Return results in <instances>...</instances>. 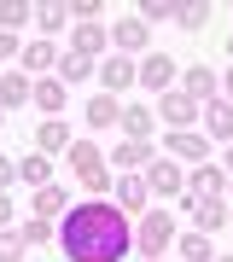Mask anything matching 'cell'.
<instances>
[{"mask_svg": "<svg viewBox=\"0 0 233 262\" xmlns=\"http://www.w3.org/2000/svg\"><path fill=\"white\" fill-rule=\"evenodd\" d=\"M58 239H65V256L70 262H122L129 256V215H117V204H105V198H93V204H76L65 215V227H58Z\"/></svg>", "mask_w": 233, "mask_h": 262, "instance_id": "obj_1", "label": "cell"}, {"mask_svg": "<svg viewBox=\"0 0 233 262\" xmlns=\"http://www.w3.org/2000/svg\"><path fill=\"white\" fill-rule=\"evenodd\" d=\"M70 169H76V181H82L88 192H105V187H111V175H105V158H99L88 140H76V146H70Z\"/></svg>", "mask_w": 233, "mask_h": 262, "instance_id": "obj_2", "label": "cell"}, {"mask_svg": "<svg viewBox=\"0 0 233 262\" xmlns=\"http://www.w3.org/2000/svg\"><path fill=\"white\" fill-rule=\"evenodd\" d=\"M169 239H175V227H169V215H146V222H140V233H134V245H140L146 256H158V251H163Z\"/></svg>", "mask_w": 233, "mask_h": 262, "instance_id": "obj_3", "label": "cell"}, {"mask_svg": "<svg viewBox=\"0 0 233 262\" xmlns=\"http://www.w3.org/2000/svg\"><path fill=\"white\" fill-rule=\"evenodd\" d=\"M140 82H146L152 94H163V88L175 82V58H169V53H152L146 64H140Z\"/></svg>", "mask_w": 233, "mask_h": 262, "instance_id": "obj_4", "label": "cell"}, {"mask_svg": "<svg viewBox=\"0 0 233 262\" xmlns=\"http://www.w3.org/2000/svg\"><path fill=\"white\" fill-rule=\"evenodd\" d=\"M99 82L111 88V94H122L129 82H140V70L129 64V58H105V70H99Z\"/></svg>", "mask_w": 233, "mask_h": 262, "instance_id": "obj_5", "label": "cell"}, {"mask_svg": "<svg viewBox=\"0 0 233 262\" xmlns=\"http://www.w3.org/2000/svg\"><path fill=\"white\" fill-rule=\"evenodd\" d=\"M169 151H175V158L204 163V158H210V140H204V134H169Z\"/></svg>", "mask_w": 233, "mask_h": 262, "instance_id": "obj_6", "label": "cell"}, {"mask_svg": "<svg viewBox=\"0 0 233 262\" xmlns=\"http://www.w3.org/2000/svg\"><path fill=\"white\" fill-rule=\"evenodd\" d=\"M222 187H227L222 169H198V175H193V198H204V204H216V198H222Z\"/></svg>", "mask_w": 233, "mask_h": 262, "instance_id": "obj_7", "label": "cell"}, {"mask_svg": "<svg viewBox=\"0 0 233 262\" xmlns=\"http://www.w3.org/2000/svg\"><path fill=\"white\" fill-rule=\"evenodd\" d=\"M99 47H105V29H99V24H82V29L70 35V53H76V58H93Z\"/></svg>", "mask_w": 233, "mask_h": 262, "instance_id": "obj_8", "label": "cell"}, {"mask_svg": "<svg viewBox=\"0 0 233 262\" xmlns=\"http://www.w3.org/2000/svg\"><path fill=\"white\" fill-rule=\"evenodd\" d=\"M146 192H163V198H175V192H181V169H169V163H152V175H146Z\"/></svg>", "mask_w": 233, "mask_h": 262, "instance_id": "obj_9", "label": "cell"}, {"mask_svg": "<svg viewBox=\"0 0 233 262\" xmlns=\"http://www.w3.org/2000/svg\"><path fill=\"white\" fill-rule=\"evenodd\" d=\"M117 204L122 210H140V204H146V181H140V175H122L117 181Z\"/></svg>", "mask_w": 233, "mask_h": 262, "instance_id": "obj_10", "label": "cell"}, {"mask_svg": "<svg viewBox=\"0 0 233 262\" xmlns=\"http://www.w3.org/2000/svg\"><path fill=\"white\" fill-rule=\"evenodd\" d=\"M117 47H122V53L146 47V24H140V18H122V24H117Z\"/></svg>", "mask_w": 233, "mask_h": 262, "instance_id": "obj_11", "label": "cell"}, {"mask_svg": "<svg viewBox=\"0 0 233 262\" xmlns=\"http://www.w3.org/2000/svg\"><path fill=\"white\" fill-rule=\"evenodd\" d=\"M24 64H29V70L58 64V47H53V41H29V47H24Z\"/></svg>", "mask_w": 233, "mask_h": 262, "instance_id": "obj_12", "label": "cell"}, {"mask_svg": "<svg viewBox=\"0 0 233 262\" xmlns=\"http://www.w3.org/2000/svg\"><path fill=\"white\" fill-rule=\"evenodd\" d=\"M88 122H93V128H111V122H117V99H111V94L88 99Z\"/></svg>", "mask_w": 233, "mask_h": 262, "instance_id": "obj_13", "label": "cell"}, {"mask_svg": "<svg viewBox=\"0 0 233 262\" xmlns=\"http://www.w3.org/2000/svg\"><path fill=\"white\" fill-rule=\"evenodd\" d=\"M140 163H152V146H146V140L117 146V169H140Z\"/></svg>", "mask_w": 233, "mask_h": 262, "instance_id": "obj_14", "label": "cell"}, {"mask_svg": "<svg viewBox=\"0 0 233 262\" xmlns=\"http://www.w3.org/2000/svg\"><path fill=\"white\" fill-rule=\"evenodd\" d=\"M122 128H129L134 140H146V134H152V111H146V105H129V111H122Z\"/></svg>", "mask_w": 233, "mask_h": 262, "instance_id": "obj_15", "label": "cell"}, {"mask_svg": "<svg viewBox=\"0 0 233 262\" xmlns=\"http://www.w3.org/2000/svg\"><path fill=\"white\" fill-rule=\"evenodd\" d=\"M41 105V111H58V105H65V82H35V94H29Z\"/></svg>", "mask_w": 233, "mask_h": 262, "instance_id": "obj_16", "label": "cell"}, {"mask_svg": "<svg viewBox=\"0 0 233 262\" xmlns=\"http://www.w3.org/2000/svg\"><path fill=\"white\" fill-rule=\"evenodd\" d=\"M186 99H210V64H193V70H186Z\"/></svg>", "mask_w": 233, "mask_h": 262, "instance_id": "obj_17", "label": "cell"}, {"mask_svg": "<svg viewBox=\"0 0 233 262\" xmlns=\"http://www.w3.org/2000/svg\"><path fill=\"white\" fill-rule=\"evenodd\" d=\"M29 94H35V88H29L24 76H6V82H0V105H24Z\"/></svg>", "mask_w": 233, "mask_h": 262, "instance_id": "obj_18", "label": "cell"}, {"mask_svg": "<svg viewBox=\"0 0 233 262\" xmlns=\"http://www.w3.org/2000/svg\"><path fill=\"white\" fill-rule=\"evenodd\" d=\"M186 210L198 215V227H222L227 215H222V204H204V198H186Z\"/></svg>", "mask_w": 233, "mask_h": 262, "instance_id": "obj_19", "label": "cell"}, {"mask_svg": "<svg viewBox=\"0 0 233 262\" xmlns=\"http://www.w3.org/2000/svg\"><path fill=\"white\" fill-rule=\"evenodd\" d=\"M204 122H210L216 140H227V134H233V111H227V105H216V99H210V117H204Z\"/></svg>", "mask_w": 233, "mask_h": 262, "instance_id": "obj_20", "label": "cell"}, {"mask_svg": "<svg viewBox=\"0 0 233 262\" xmlns=\"http://www.w3.org/2000/svg\"><path fill=\"white\" fill-rule=\"evenodd\" d=\"M163 117L169 122H193V99L186 94H163Z\"/></svg>", "mask_w": 233, "mask_h": 262, "instance_id": "obj_21", "label": "cell"}, {"mask_svg": "<svg viewBox=\"0 0 233 262\" xmlns=\"http://www.w3.org/2000/svg\"><path fill=\"white\" fill-rule=\"evenodd\" d=\"M18 175L29 181V187H47V175H53V163H47V158H24V169H18Z\"/></svg>", "mask_w": 233, "mask_h": 262, "instance_id": "obj_22", "label": "cell"}, {"mask_svg": "<svg viewBox=\"0 0 233 262\" xmlns=\"http://www.w3.org/2000/svg\"><path fill=\"white\" fill-rule=\"evenodd\" d=\"M35 210L41 215H58V210H65V192H58V187H35Z\"/></svg>", "mask_w": 233, "mask_h": 262, "instance_id": "obj_23", "label": "cell"}, {"mask_svg": "<svg viewBox=\"0 0 233 262\" xmlns=\"http://www.w3.org/2000/svg\"><path fill=\"white\" fill-rule=\"evenodd\" d=\"M169 18H175L169 0H146V6H140V24H169Z\"/></svg>", "mask_w": 233, "mask_h": 262, "instance_id": "obj_24", "label": "cell"}, {"mask_svg": "<svg viewBox=\"0 0 233 262\" xmlns=\"http://www.w3.org/2000/svg\"><path fill=\"white\" fill-rule=\"evenodd\" d=\"M41 146H47V151H65V146H70L65 122H41Z\"/></svg>", "mask_w": 233, "mask_h": 262, "instance_id": "obj_25", "label": "cell"}, {"mask_svg": "<svg viewBox=\"0 0 233 262\" xmlns=\"http://www.w3.org/2000/svg\"><path fill=\"white\" fill-rule=\"evenodd\" d=\"M204 18H210V6H175V24L181 29H204Z\"/></svg>", "mask_w": 233, "mask_h": 262, "instance_id": "obj_26", "label": "cell"}, {"mask_svg": "<svg viewBox=\"0 0 233 262\" xmlns=\"http://www.w3.org/2000/svg\"><path fill=\"white\" fill-rule=\"evenodd\" d=\"M24 245H29L24 233H0V262H18V256H24Z\"/></svg>", "mask_w": 233, "mask_h": 262, "instance_id": "obj_27", "label": "cell"}, {"mask_svg": "<svg viewBox=\"0 0 233 262\" xmlns=\"http://www.w3.org/2000/svg\"><path fill=\"white\" fill-rule=\"evenodd\" d=\"M181 251H186V262H210V239H204V233H193Z\"/></svg>", "mask_w": 233, "mask_h": 262, "instance_id": "obj_28", "label": "cell"}, {"mask_svg": "<svg viewBox=\"0 0 233 262\" xmlns=\"http://www.w3.org/2000/svg\"><path fill=\"white\" fill-rule=\"evenodd\" d=\"M24 18H29L24 0H0V24H24Z\"/></svg>", "mask_w": 233, "mask_h": 262, "instance_id": "obj_29", "label": "cell"}, {"mask_svg": "<svg viewBox=\"0 0 233 262\" xmlns=\"http://www.w3.org/2000/svg\"><path fill=\"white\" fill-rule=\"evenodd\" d=\"M35 18H41L47 29H58V24H65V6H58V0H47V6H35Z\"/></svg>", "mask_w": 233, "mask_h": 262, "instance_id": "obj_30", "label": "cell"}, {"mask_svg": "<svg viewBox=\"0 0 233 262\" xmlns=\"http://www.w3.org/2000/svg\"><path fill=\"white\" fill-rule=\"evenodd\" d=\"M58 70H65L70 82H82V76H88V58H76V53H65V58H58Z\"/></svg>", "mask_w": 233, "mask_h": 262, "instance_id": "obj_31", "label": "cell"}, {"mask_svg": "<svg viewBox=\"0 0 233 262\" xmlns=\"http://www.w3.org/2000/svg\"><path fill=\"white\" fill-rule=\"evenodd\" d=\"M47 233H53V222H47V215H35V222H24V239H29V245H41Z\"/></svg>", "mask_w": 233, "mask_h": 262, "instance_id": "obj_32", "label": "cell"}, {"mask_svg": "<svg viewBox=\"0 0 233 262\" xmlns=\"http://www.w3.org/2000/svg\"><path fill=\"white\" fill-rule=\"evenodd\" d=\"M12 181H18V163H12V158H0V187H12Z\"/></svg>", "mask_w": 233, "mask_h": 262, "instance_id": "obj_33", "label": "cell"}, {"mask_svg": "<svg viewBox=\"0 0 233 262\" xmlns=\"http://www.w3.org/2000/svg\"><path fill=\"white\" fill-rule=\"evenodd\" d=\"M12 53H18V41H12V35H0V58H12Z\"/></svg>", "mask_w": 233, "mask_h": 262, "instance_id": "obj_34", "label": "cell"}, {"mask_svg": "<svg viewBox=\"0 0 233 262\" xmlns=\"http://www.w3.org/2000/svg\"><path fill=\"white\" fill-rule=\"evenodd\" d=\"M12 222V204H6V198H0V227H6Z\"/></svg>", "mask_w": 233, "mask_h": 262, "instance_id": "obj_35", "label": "cell"}, {"mask_svg": "<svg viewBox=\"0 0 233 262\" xmlns=\"http://www.w3.org/2000/svg\"><path fill=\"white\" fill-rule=\"evenodd\" d=\"M227 94H233V70H227Z\"/></svg>", "mask_w": 233, "mask_h": 262, "instance_id": "obj_36", "label": "cell"}, {"mask_svg": "<svg viewBox=\"0 0 233 262\" xmlns=\"http://www.w3.org/2000/svg\"><path fill=\"white\" fill-rule=\"evenodd\" d=\"M227 169H233V146H227Z\"/></svg>", "mask_w": 233, "mask_h": 262, "instance_id": "obj_37", "label": "cell"}, {"mask_svg": "<svg viewBox=\"0 0 233 262\" xmlns=\"http://www.w3.org/2000/svg\"><path fill=\"white\" fill-rule=\"evenodd\" d=\"M227 53H233V41H227Z\"/></svg>", "mask_w": 233, "mask_h": 262, "instance_id": "obj_38", "label": "cell"}, {"mask_svg": "<svg viewBox=\"0 0 233 262\" xmlns=\"http://www.w3.org/2000/svg\"><path fill=\"white\" fill-rule=\"evenodd\" d=\"M222 262H233V256H222Z\"/></svg>", "mask_w": 233, "mask_h": 262, "instance_id": "obj_39", "label": "cell"}, {"mask_svg": "<svg viewBox=\"0 0 233 262\" xmlns=\"http://www.w3.org/2000/svg\"><path fill=\"white\" fill-rule=\"evenodd\" d=\"M227 222H233V215H227Z\"/></svg>", "mask_w": 233, "mask_h": 262, "instance_id": "obj_40", "label": "cell"}]
</instances>
